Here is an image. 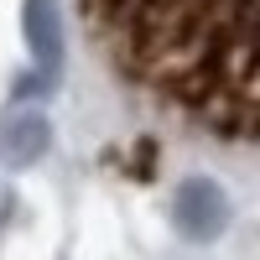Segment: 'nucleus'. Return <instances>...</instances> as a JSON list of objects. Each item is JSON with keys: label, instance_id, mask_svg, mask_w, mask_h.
<instances>
[{"label": "nucleus", "instance_id": "obj_3", "mask_svg": "<svg viewBox=\"0 0 260 260\" xmlns=\"http://www.w3.org/2000/svg\"><path fill=\"white\" fill-rule=\"evenodd\" d=\"M52 151V120L42 110H21L0 120V161L6 167H37Z\"/></svg>", "mask_w": 260, "mask_h": 260}, {"label": "nucleus", "instance_id": "obj_2", "mask_svg": "<svg viewBox=\"0 0 260 260\" xmlns=\"http://www.w3.org/2000/svg\"><path fill=\"white\" fill-rule=\"evenodd\" d=\"M21 31H26V47H31V57H37V73L57 83V73H62V52H68L57 0H26V6H21Z\"/></svg>", "mask_w": 260, "mask_h": 260}, {"label": "nucleus", "instance_id": "obj_1", "mask_svg": "<svg viewBox=\"0 0 260 260\" xmlns=\"http://www.w3.org/2000/svg\"><path fill=\"white\" fill-rule=\"evenodd\" d=\"M229 219H234L229 192L213 177H187L172 192V229H177L182 240H192V245H213L229 229Z\"/></svg>", "mask_w": 260, "mask_h": 260}]
</instances>
